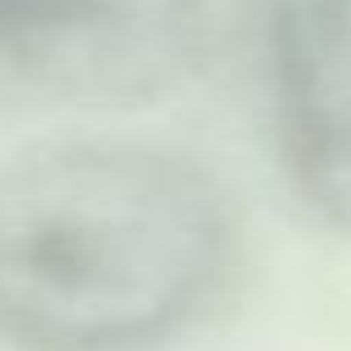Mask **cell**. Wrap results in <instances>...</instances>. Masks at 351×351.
Returning a JSON list of instances; mask_svg holds the SVG:
<instances>
[{
    "mask_svg": "<svg viewBox=\"0 0 351 351\" xmlns=\"http://www.w3.org/2000/svg\"><path fill=\"white\" fill-rule=\"evenodd\" d=\"M240 227L209 169L147 143H49L0 165V338L129 351L178 334L236 271Z\"/></svg>",
    "mask_w": 351,
    "mask_h": 351,
    "instance_id": "1",
    "label": "cell"
},
{
    "mask_svg": "<svg viewBox=\"0 0 351 351\" xmlns=\"http://www.w3.org/2000/svg\"><path fill=\"white\" fill-rule=\"evenodd\" d=\"M62 0H0V45L23 36L27 27H36L40 18H49Z\"/></svg>",
    "mask_w": 351,
    "mask_h": 351,
    "instance_id": "4",
    "label": "cell"
},
{
    "mask_svg": "<svg viewBox=\"0 0 351 351\" xmlns=\"http://www.w3.org/2000/svg\"><path fill=\"white\" fill-rule=\"evenodd\" d=\"M276 156L298 200L351 232V0H240Z\"/></svg>",
    "mask_w": 351,
    "mask_h": 351,
    "instance_id": "3",
    "label": "cell"
},
{
    "mask_svg": "<svg viewBox=\"0 0 351 351\" xmlns=\"http://www.w3.org/2000/svg\"><path fill=\"white\" fill-rule=\"evenodd\" d=\"M205 45V0H62L0 45V89L45 107H129L178 89Z\"/></svg>",
    "mask_w": 351,
    "mask_h": 351,
    "instance_id": "2",
    "label": "cell"
}]
</instances>
